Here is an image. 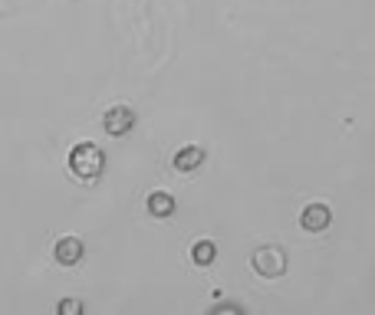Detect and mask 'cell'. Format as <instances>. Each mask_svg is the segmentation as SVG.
<instances>
[{"instance_id":"6da1fadb","label":"cell","mask_w":375,"mask_h":315,"mask_svg":"<svg viewBox=\"0 0 375 315\" xmlns=\"http://www.w3.org/2000/svg\"><path fill=\"white\" fill-rule=\"evenodd\" d=\"M102 168H106V154L99 152V144L83 142L69 152V171L76 178H83V181H96L102 174Z\"/></svg>"},{"instance_id":"7a4b0ae2","label":"cell","mask_w":375,"mask_h":315,"mask_svg":"<svg viewBox=\"0 0 375 315\" xmlns=\"http://www.w3.org/2000/svg\"><path fill=\"white\" fill-rule=\"evenodd\" d=\"M287 253L280 247H260L257 253H254V269H257V276L263 279H277L287 273Z\"/></svg>"},{"instance_id":"3957f363","label":"cell","mask_w":375,"mask_h":315,"mask_svg":"<svg viewBox=\"0 0 375 315\" xmlns=\"http://www.w3.org/2000/svg\"><path fill=\"white\" fill-rule=\"evenodd\" d=\"M102 125H106V132L112 135V138H122V135H129L135 128V112L129 109V105H116V109H109L106 112Z\"/></svg>"},{"instance_id":"277c9868","label":"cell","mask_w":375,"mask_h":315,"mask_svg":"<svg viewBox=\"0 0 375 315\" xmlns=\"http://www.w3.org/2000/svg\"><path fill=\"white\" fill-rule=\"evenodd\" d=\"M53 257H56L59 266H76V263H83V257H86V247H83L79 237H63V240H56Z\"/></svg>"},{"instance_id":"5b68a950","label":"cell","mask_w":375,"mask_h":315,"mask_svg":"<svg viewBox=\"0 0 375 315\" xmlns=\"http://www.w3.org/2000/svg\"><path fill=\"white\" fill-rule=\"evenodd\" d=\"M329 220H333V214H329L326 204H309V207L299 214V223H303V230H309V233H319V230H326Z\"/></svg>"},{"instance_id":"8992f818","label":"cell","mask_w":375,"mask_h":315,"mask_svg":"<svg viewBox=\"0 0 375 315\" xmlns=\"http://www.w3.org/2000/svg\"><path fill=\"white\" fill-rule=\"evenodd\" d=\"M201 161H204V152L198 148V144H188V148H181V152L174 154V171H181V174L198 171Z\"/></svg>"},{"instance_id":"52a82bcc","label":"cell","mask_w":375,"mask_h":315,"mask_svg":"<svg viewBox=\"0 0 375 315\" xmlns=\"http://www.w3.org/2000/svg\"><path fill=\"white\" fill-rule=\"evenodd\" d=\"M145 207H148V214H152V217L165 220V217H172V214H174V197L168 191H155V194H148Z\"/></svg>"},{"instance_id":"ba28073f","label":"cell","mask_w":375,"mask_h":315,"mask_svg":"<svg viewBox=\"0 0 375 315\" xmlns=\"http://www.w3.org/2000/svg\"><path fill=\"white\" fill-rule=\"evenodd\" d=\"M191 259H194V266H211L214 259H218L214 240H198V243L191 247Z\"/></svg>"},{"instance_id":"9c48e42d","label":"cell","mask_w":375,"mask_h":315,"mask_svg":"<svg viewBox=\"0 0 375 315\" xmlns=\"http://www.w3.org/2000/svg\"><path fill=\"white\" fill-rule=\"evenodd\" d=\"M59 312H63V315L83 312V302H73V299H66V302H59Z\"/></svg>"},{"instance_id":"30bf717a","label":"cell","mask_w":375,"mask_h":315,"mask_svg":"<svg viewBox=\"0 0 375 315\" xmlns=\"http://www.w3.org/2000/svg\"><path fill=\"white\" fill-rule=\"evenodd\" d=\"M214 312H241V306H214Z\"/></svg>"}]
</instances>
